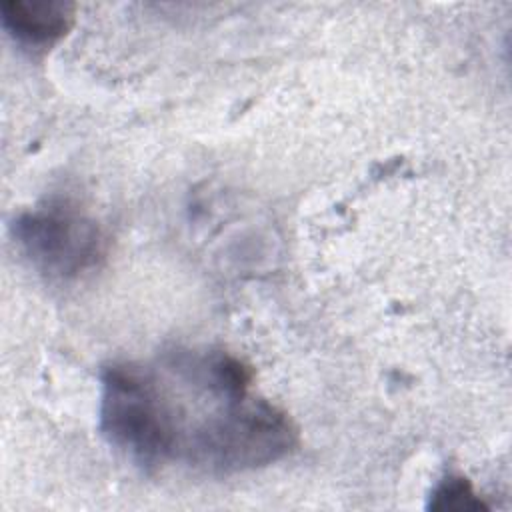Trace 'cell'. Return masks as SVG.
Here are the masks:
<instances>
[{
    "mask_svg": "<svg viewBox=\"0 0 512 512\" xmlns=\"http://www.w3.org/2000/svg\"><path fill=\"white\" fill-rule=\"evenodd\" d=\"M100 430L144 468L176 462L172 410L158 366L114 362L102 370Z\"/></svg>",
    "mask_w": 512,
    "mask_h": 512,
    "instance_id": "obj_1",
    "label": "cell"
},
{
    "mask_svg": "<svg viewBox=\"0 0 512 512\" xmlns=\"http://www.w3.org/2000/svg\"><path fill=\"white\" fill-rule=\"evenodd\" d=\"M298 430L290 416L264 398L222 404L192 436L184 462L220 474L268 466L292 452Z\"/></svg>",
    "mask_w": 512,
    "mask_h": 512,
    "instance_id": "obj_2",
    "label": "cell"
},
{
    "mask_svg": "<svg viewBox=\"0 0 512 512\" xmlns=\"http://www.w3.org/2000/svg\"><path fill=\"white\" fill-rule=\"evenodd\" d=\"M12 234L32 266L50 278H78L104 258V236L98 224L64 202L20 214Z\"/></svg>",
    "mask_w": 512,
    "mask_h": 512,
    "instance_id": "obj_3",
    "label": "cell"
},
{
    "mask_svg": "<svg viewBox=\"0 0 512 512\" xmlns=\"http://www.w3.org/2000/svg\"><path fill=\"white\" fill-rule=\"evenodd\" d=\"M0 20L16 42L46 48L72 26L74 4L64 0H2Z\"/></svg>",
    "mask_w": 512,
    "mask_h": 512,
    "instance_id": "obj_4",
    "label": "cell"
},
{
    "mask_svg": "<svg viewBox=\"0 0 512 512\" xmlns=\"http://www.w3.org/2000/svg\"><path fill=\"white\" fill-rule=\"evenodd\" d=\"M428 508L430 510H454V512H464V510H482L486 508L484 502L476 496L472 484L458 474H448L444 476L430 492L428 498Z\"/></svg>",
    "mask_w": 512,
    "mask_h": 512,
    "instance_id": "obj_5",
    "label": "cell"
}]
</instances>
